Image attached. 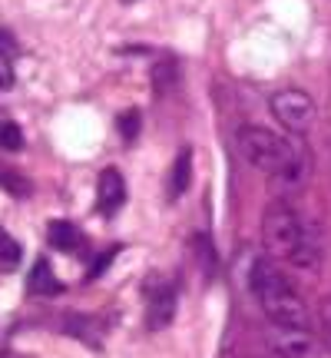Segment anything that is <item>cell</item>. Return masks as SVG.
Wrapping results in <instances>:
<instances>
[{
	"label": "cell",
	"instance_id": "6da1fadb",
	"mask_svg": "<svg viewBox=\"0 0 331 358\" xmlns=\"http://www.w3.org/2000/svg\"><path fill=\"white\" fill-rule=\"evenodd\" d=\"M262 243L265 256L292 272H315L321 266V245L315 232L292 199H275L262 216Z\"/></svg>",
	"mask_w": 331,
	"mask_h": 358
},
{
	"label": "cell",
	"instance_id": "7a4b0ae2",
	"mask_svg": "<svg viewBox=\"0 0 331 358\" xmlns=\"http://www.w3.org/2000/svg\"><path fill=\"white\" fill-rule=\"evenodd\" d=\"M235 143L245 163L272 179L281 192H298L308 182V156L292 136L268 127H242Z\"/></svg>",
	"mask_w": 331,
	"mask_h": 358
},
{
	"label": "cell",
	"instance_id": "3957f363",
	"mask_svg": "<svg viewBox=\"0 0 331 358\" xmlns=\"http://www.w3.org/2000/svg\"><path fill=\"white\" fill-rule=\"evenodd\" d=\"M249 292L258 308L281 329H308L311 308H308L302 289L292 282L288 268H281L275 259L258 256L249 268Z\"/></svg>",
	"mask_w": 331,
	"mask_h": 358
},
{
	"label": "cell",
	"instance_id": "277c9868",
	"mask_svg": "<svg viewBox=\"0 0 331 358\" xmlns=\"http://www.w3.org/2000/svg\"><path fill=\"white\" fill-rule=\"evenodd\" d=\"M272 116L279 120L281 127L288 129L292 136H302V133H308L311 129V123H315V116H318V110H315V100L308 96L305 90H279V93H272Z\"/></svg>",
	"mask_w": 331,
	"mask_h": 358
},
{
	"label": "cell",
	"instance_id": "5b68a950",
	"mask_svg": "<svg viewBox=\"0 0 331 358\" xmlns=\"http://www.w3.org/2000/svg\"><path fill=\"white\" fill-rule=\"evenodd\" d=\"M176 306H179V295L176 285L163 275H153L146 282V325L149 332H163L172 325L176 319Z\"/></svg>",
	"mask_w": 331,
	"mask_h": 358
},
{
	"label": "cell",
	"instance_id": "8992f818",
	"mask_svg": "<svg viewBox=\"0 0 331 358\" xmlns=\"http://www.w3.org/2000/svg\"><path fill=\"white\" fill-rule=\"evenodd\" d=\"M268 348L279 358H321L328 352L325 342L308 329H281V325H275V332L268 335Z\"/></svg>",
	"mask_w": 331,
	"mask_h": 358
},
{
	"label": "cell",
	"instance_id": "52a82bcc",
	"mask_svg": "<svg viewBox=\"0 0 331 358\" xmlns=\"http://www.w3.org/2000/svg\"><path fill=\"white\" fill-rule=\"evenodd\" d=\"M126 206V179L113 166H106L96 179V209L103 216H116Z\"/></svg>",
	"mask_w": 331,
	"mask_h": 358
},
{
	"label": "cell",
	"instance_id": "ba28073f",
	"mask_svg": "<svg viewBox=\"0 0 331 358\" xmlns=\"http://www.w3.org/2000/svg\"><path fill=\"white\" fill-rule=\"evenodd\" d=\"M47 243L53 249H60V252H77L80 245H83V232L73 222H66V219H53L50 226H47Z\"/></svg>",
	"mask_w": 331,
	"mask_h": 358
},
{
	"label": "cell",
	"instance_id": "9c48e42d",
	"mask_svg": "<svg viewBox=\"0 0 331 358\" xmlns=\"http://www.w3.org/2000/svg\"><path fill=\"white\" fill-rule=\"evenodd\" d=\"M27 292L30 295H53L60 292V282L53 275V268L47 259H37L34 268H30V279H27Z\"/></svg>",
	"mask_w": 331,
	"mask_h": 358
},
{
	"label": "cell",
	"instance_id": "30bf717a",
	"mask_svg": "<svg viewBox=\"0 0 331 358\" xmlns=\"http://www.w3.org/2000/svg\"><path fill=\"white\" fill-rule=\"evenodd\" d=\"M189 179H192V150L186 146V150L176 153V163L169 169V196H172V199L182 196V192L189 189Z\"/></svg>",
	"mask_w": 331,
	"mask_h": 358
},
{
	"label": "cell",
	"instance_id": "8fae6325",
	"mask_svg": "<svg viewBox=\"0 0 331 358\" xmlns=\"http://www.w3.org/2000/svg\"><path fill=\"white\" fill-rule=\"evenodd\" d=\"M24 259V249L7 229H0V272H13Z\"/></svg>",
	"mask_w": 331,
	"mask_h": 358
},
{
	"label": "cell",
	"instance_id": "7c38bea8",
	"mask_svg": "<svg viewBox=\"0 0 331 358\" xmlns=\"http://www.w3.org/2000/svg\"><path fill=\"white\" fill-rule=\"evenodd\" d=\"M192 245H196V259H199V266H203V275H216L219 268V259H216V245H212V239L209 236H196L192 239Z\"/></svg>",
	"mask_w": 331,
	"mask_h": 358
},
{
	"label": "cell",
	"instance_id": "4fadbf2b",
	"mask_svg": "<svg viewBox=\"0 0 331 358\" xmlns=\"http://www.w3.org/2000/svg\"><path fill=\"white\" fill-rule=\"evenodd\" d=\"M153 87H156V96L172 93V87H176V64H172V60L156 64V70H153Z\"/></svg>",
	"mask_w": 331,
	"mask_h": 358
},
{
	"label": "cell",
	"instance_id": "5bb4252c",
	"mask_svg": "<svg viewBox=\"0 0 331 358\" xmlns=\"http://www.w3.org/2000/svg\"><path fill=\"white\" fill-rule=\"evenodd\" d=\"M0 150H7V153L24 150V133H20V127L10 123V120H0Z\"/></svg>",
	"mask_w": 331,
	"mask_h": 358
},
{
	"label": "cell",
	"instance_id": "9a60e30c",
	"mask_svg": "<svg viewBox=\"0 0 331 358\" xmlns=\"http://www.w3.org/2000/svg\"><path fill=\"white\" fill-rule=\"evenodd\" d=\"M119 136L126 143H133L140 136V113H136V110H126V113L119 116Z\"/></svg>",
	"mask_w": 331,
	"mask_h": 358
},
{
	"label": "cell",
	"instance_id": "2e32d148",
	"mask_svg": "<svg viewBox=\"0 0 331 358\" xmlns=\"http://www.w3.org/2000/svg\"><path fill=\"white\" fill-rule=\"evenodd\" d=\"M318 329H321V342H325V348L331 352V299H325L318 306Z\"/></svg>",
	"mask_w": 331,
	"mask_h": 358
},
{
	"label": "cell",
	"instance_id": "e0dca14e",
	"mask_svg": "<svg viewBox=\"0 0 331 358\" xmlns=\"http://www.w3.org/2000/svg\"><path fill=\"white\" fill-rule=\"evenodd\" d=\"M0 182H3L7 189H13L17 196H27V192H30V186H27L24 179L13 176V169H0Z\"/></svg>",
	"mask_w": 331,
	"mask_h": 358
},
{
	"label": "cell",
	"instance_id": "ac0fdd59",
	"mask_svg": "<svg viewBox=\"0 0 331 358\" xmlns=\"http://www.w3.org/2000/svg\"><path fill=\"white\" fill-rule=\"evenodd\" d=\"M13 83V64H10V57L0 50V90H7Z\"/></svg>",
	"mask_w": 331,
	"mask_h": 358
},
{
	"label": "cell",
	"instance_id": "d6986e66",
	"mask_svg": "<svg viewBox=\"0 0 331 358\" xmlns=\"http://www.w3.org/2000/svg\"><path fill=\"white\" fill-rule=\"evenodd\" d=\"M123 3H136V0H123Z\"/></svg>",
	"mask_w": 331,
	"mask_h": 358
}]
</instances>
